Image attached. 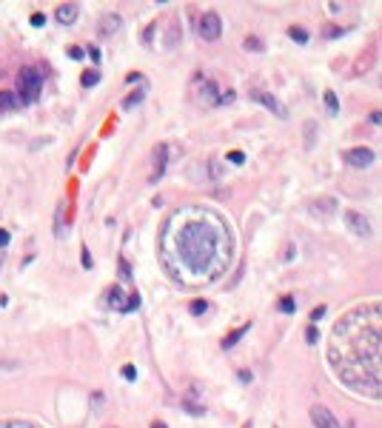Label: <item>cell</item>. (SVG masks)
I'll return each mask as SVG.
<instances>
[{"instance_id":"cell-1","label":"cell","mask_w":382,"mask_h":428,"mask_svg":"<svg viewBox=\"0 0 382 428\" xmlns=\"http://www.w3.org/2000/svg\"><path fill=\"white\" fill-rule=\"evenodd\" d=\"M325 357L345 388L382 400V303H362L342 314Z\"/></svg>"},{"instance_id":"cell-2","label":"cell","mask_w":382,"mask_h":428,"mask_svg":"<svg viewBox=\"0 0 382 428\" xmlns=\"http://www.w3.org/2000/svg\"><path fill=\"white\" fill-rule=\"evenodd\" d=\"M188 214V212H185ZM171 254L177 265L191 274V280H208L220 274L225 263L231 260V237L223 229L220 220H211L205 214H188V223H183L171 237Z\"/></svg>"},{"instance_id":"cell-3","label":"cell","mask_w":382,"mask_h":428,"mask_svg":"<svg viewBox=\"0 0 382 428\" xmlns=\"http://www.w3.org/2000/svg\"><path fill=\"white\" fill-rule=\"evenodd\" d=\"M40 86H43V71L37 66H23L17 71V92L23 103H34L40 97Z\"/></svg>"},{"instance_id":"cell-4","label":"cell","mask_w":382,"mask_h":428,"mask_svg":"<svg viewBox=\"0 0 382 428\" xmlns=\"http://www.w3.org/2000/svg\"><path fill=\"white\" fill-rule=\"evenodd\" d=\"M251 100H257L260 106H266L268 112L274 117H288V112H285V106L280 103V100L274 97L271 92H266V89H251Z\"/></svg>"},{"instance_id":"cell-5","label":"cell","mask_w":382,"mask_h":428,"mask_svg":"<svg viewBox=\"0 0 382 428\" xmlns=\"http://www.w3.org/2000/svg\"><path fill=\"white\" fill-rule=\"evenodd\" d=\"M197 26H200V34H202L205 40H220V34H223V20H220V15H214V12L202 15L197 20Z\"/></svg>"},{"instance_id":"cell-6","label":"cell","mask_w":382,"mask_h":428,"mask_svg":"<svg viewBox=\"0 0 382 428\" xmlns=\"http://www.w3.org/2000/svg\"><path fill=\"white\" fill-rule=\"evenodd\" d=\"M151 160H154L151 183H160L163 171H166V163H168V143H157V146H154V151H151Z\"/></svg>"},{"instance_id":"cell-7","label":"cell","mask_w":382,"mask_h":428,"mask_svg":"<svg viewBox=\"0 0 382 428\" xmlns=\"http://www.w3.org/2000/svg\"><path fill=\"white\" fill-rule=\"evenodd\" d=\"M374 157H377V154H374L371 148H365V146L345 151V163L354 166V168H365V166H371V163H374Z\"/></svg>"},{"instance_id":"cell-8","label":"cell","mask_w":382,"mask_h":428,"mask_svg":"<svg viewBox=\"0 0 382 428\" xmlns=\"http://www.w3.org/2000/svg\"><path fill=\"white\" fill-rule=\"evenodd\" d=\"M345 226H348L357 237H371V223H368V217L365 214H360V212H348L345 214Z\"/></svg>"},{"instance_id":"cell-9","label":"cell","mask_w":382,"mask_h":428,"mask_svg":"<svg viewBox=\"0 0 382 428\" xmlns=\"http://www.w3.org/2000/svg\"><path fill=\"white\" fill-rule=\"evenodd\" d=\"M311 423H314L316 428H339L337 417H334L325 405H311Z\"/></svg>"},{"instance_id":"cell-10","label":"cell","mask_w":382,"mask_h":428,"mask_svg":"<svg viewBox=\"0 0 382 428\" xmlns=\"http://www.w3.org/2000/svg\"><path fill=\"white\" fill-rule=\"evenodd\" d=\"M77 15H80V6H77V3H60L57 12H54V20L63 23V26H71V23L77 20Z\"/></svg>"},{"instance_id":"cell-11","label":"cell","mask_w":382,"mask_h":428,"mask_svg":"<svg viewBox=\"0 0 382 428\" xmlns=\"http://www.w3.org/2000/svg\"><path fill=\"white\" fill-rule=\"evenodd\" d=\"M120 26H123V17L120 15H106V17H100L97 32H100V37H112Z\"/></svg>"},{"instance_id":"cell-12","label":"cell","mask_w":382,"mask_h":428,"mask_svg":"<svg viewBox=\"0 0 382 428\" xmlns=\"http://www.w3.org/2000/svg\"><path fill=\"white\" fill-rule=\"evenodd\" d=\"M143 100H146V86H143V89H134L129 97H123V112H132L134 106L143 103Z\"/></svg>"},{"instance_id":"cell-13","label":"cell","mask_w":382,"mask_h":428,"mask_svg":"<svg viewBox=\"0 0 382 428\" xmlns=\"http://www.w3.org/2000/svg\"><path fill=\"white\" fill-rule=\"evenodd\" d=\"M319 203H322V206H316V203H314V206H311V212H316V214H328V217H331V214L337 212V200H334V197L319 200Z\"/></svg>"},{"instance_id":"cell-14","label":"cell","mask_w":382,"mask_h":428,"mask_svg":"<svg viewBox=\"0 0 382 428\" xmlns=\"http://www.w3.org/2000/svg\"><path fill=\"white\" fill-rule=\"evenodd\" d=\"M0 109H3V112H12V109H17L15 92H0Z\"/></svg>"},{"instance_id":"cell-15","label":"cell","mask_w":382,"mask_h":428,"mask_svg":"<svg viewBox=\"0 0 382 428\" xmlns=\"http://www.w3.org/2000/svg\"><path fill=\"white\" fill-rule=\"evenodd\" d=\"M342 34H345V29H342V26H334V23L322 26V37H325V40H337V37H342Z\"/></svg>"},{"instance_id":"cell-16","label":"cell","mask_w":382,"mask_h":428,"mask_svg":"<svg viewBox=\"0 0 382 428\" xmlns=\"http://www.w3.org/2000/svg\"><path fill=\"white\" fill-rule=\"evenodd\" d=\"M177 43H180V26L171 20V29H168V34H166V46H168V49H174Z\"/></svg>"},{"instance_id":"cell-17","label":"cell","mask_w":382,"mask_h":428,"mask_svg":"<svg viewBox=\"0 0 382 428\" xmlns=\"http://www.w3.org/2000/svg\"><path fill=\"white\" fill-rule=\"evenodd\" d=\"M246 331H248V326H243V329L231 331V334H228V337H225V340H223V348H231V346H237V343H240V337H243V334H246Z\"/></svg>"},{"instance_id":"cell-18","label":"cell","mask_w":382,"mask_h":428,"mask_svg":"<svg viewBox=\"0 0 382 428\" xmlns=\"http://www.w3.org/2000/svg\"><path fill=\"white\" fill-rule=\"evenodd\" d=\"M123 297H126V294H123L120 288H112V291H109V306L120 311V309H123Z\"/></svg>"},{"instance_id":"cell-19","label":"cell","mask_w":382,"mask_h":428,"mask_svg":"<svg viewBox=\"0 0 382 428\" xmlns=\"http://www.w3.org/2000/svg\"><path fill=\"white\" fill-rule=\"evenodd\" d=\"M325 106H328V115H339V100L334 92H325Z\"/></svg>"},{"instance_id":"cell-20","label":"cell","mask_w":382,"mask_h":428,"mask_svg":"<svg viewBox=\"0 0 382 428\" xmlns=\"http://www.w3.org/2000/svg\"><path fill=\"white\" fill-rule=\"evenodd\" d=\"M288 34H291V37H294L297 43H302V46L308 43V32H305L302 26H291V29H288Z\"/></svg>"},{"instance_id":"cell-21","label":"cell","mask_w":382,"mask_h":428,"mask_svg":"<svg viewBox=\"0 0 382 428\" xmlns=\"http://www.w3.org/2000/svg\"><path fill=\"white\" fill-rule=\"evenodd\" d=\"M305 129H308V137H305V146H308V148H311V146H314V137H316V123H314V120H308V126H305Z\"/></svg>"},{"instance_id":"cell-22","label":"cell","mask_w":382,"mask_h":428,"mask_svg":"<svg viewBox=\"0 0 382 428\" xmlns=\"http://www.w3.org/2000/svg\"><path fill=\"white\" fill-rule=\"evenodd\" d=\"M94 83H100V71L91 69V71H86V74H83V86H94Z\"/></svg>"},{"instance_id":"cell-23","label":"cell","mask_w":382,"mask_h":428,"mask_svg":"<svg viewBox=\"0 0 382 428\" xmlns=\"http://www.w3.org/2000/svg\"><path fill=\"white\" fill-rule=\"evenodd\" d=\"M246 49H248V51H260V49H263V40H257V37H246Z\"/></svg>"},{"instance_id":"cell-24","label":"cell","mask_w":382,"mask_h":428,"mask_svg":"<svg viewBox=\"0 0 382 428\" xmlns=\"http://www.w3.org/2000/svg\"><path fill=\"white\" fill-rule=\"evenodd\" d=\"M205 309H208V303H205V300H194V303H191V314H202Z\"/></svg>"},{"instance_id":"cell-25","label":"cell","mask_w":382,"mask_h":428,"mask_svg":"<svg viewBox=\"0 0 382 428\" xmlns=\"http://www.w3.org/2000/svg\"><path fill=\"white\" fill-rule=\"evenodd\" d=\"M228 160L237 163V166H243V163H246V154H243V151H228Z\"/></svg>"},{"instance_id":"cell-26","label":"cell","mask_w":382,"mask_h":428,"mask_svg":"<svg viewBox=\"0 0 382 428\" xmlns=\"http://www.w3.org/2000/svg\"><path fill=\"white\" fill-rule=\"evenodd\" d=\"M280 309H283L285 314H291L294 311V300H291V297H283V300H280Z\"/></svg>"},{"instance_id":"cell-27","label":"cell","mask_w":382,"mask_h":428,"mask_svg":"<svg viewBox=\"0 0 382 428\" xmlns=\"http://www.w3.org/2000/svg\"><path fill=\"white\" fill-rule=\"evenodd\" d=\"M322 317H325V306H316L314 311H311V323H319Z\"/></svg>"},{"instance_id":"cell-28","label":"cell","mask_w":382,"mask_h":428,"mask_svg":"<svg viewBox=\"0 0 382 428\" xmlns=\"http://www.w3.org/2000/svg\"><path fill=\"white\" fill-rule=\"evenodd\" d=\"M120 277L123 280H132V271H129V263L126 260H120Z\"/></svg>"},{"instance_id":"cell-29","label":"cell","mask_w":382,"mask_h":428,"mask_svg":"<svg viewBox=\"0 0 382 428\" xmlns=\"http://www.w3.org/2000/svg\"><path fill=\"white\" fill-rule=\"evenodd\" d=\"M305 340H308V343H316V340H319V331H316L314 326H311V329L305 331Z\"/></svg>"},{"instance_id":"cell-30","label":"cell","mask_w":382,"mask_h":428,"mask_svg":"<svg viewBox=\"0 0 382 428\" xmlns=\"http://www.w3.org/2000/svg\"><path fill=\"white\" fill-rule=\"evenodd\" d=\"M123 377H126V380H134V377H137V371H134V365H126V368H123Z\"/></svg>"},{"instance_id":"cell-31","label":"cell","mask_w":382,"mask_h":428,"mask_svg":"<svg viewBox=\"0 0 382 428\" xmlns=\"http://www.w3.org/2000/svg\"><path fill=\"white\" fill-rule=\"evenodd\" d=\"M208 168H211V174H214V177H220V174H223V166L214 163V160H211V166H208Z\"/></svg>"},{"instance_id":"cell-32","label":"cell","mask_w":382,"mask_h":428,"mask_svg":"<svg viewBox=\"0 0 382 428\" xmlns=\"http://www.w3.org/2000/svg\"><path fill=\"white\" fill-rule=\"evenodd\" d=\"M46 23V17L43 15H32V26H43Z\"/></svg>"},{"instance_id":"cell-33","label":"cell","mask_w":382,"mask_h":428,"mask_svg":"<svg viewBox=\"0 0 382 428\" xmlns=\"http://www.w3.org/2000/svg\"><path fill=\"white\" fill-rule=\"evenodd\" d=\"M185 411H188V414H202V408H200V405H191V403H185Z\"/></svg>"},{"instance_id":"cell-34","label":"cell","mask_w":382,"mask_h":428,"mask_svg":"<svg viewBox=\"0 0 382 428\" xmlns=\"http://www.w3.org/2000/svg\"><path fill=\"white\" fill-rule=\"evenodd\" d=\"M68 57H74V60H80V57H83V49H68Z\"/></svg>"},{"instance_id":"cell-35","label":"cell","mask_w":382,"mask_h":428,"mask_svg":"<svg viewBox=\"0 0 382 428\" xmlns=\"http://www.w3.org/2000/svg\"><path fill=\"white\" fill-rule=\"evenodd\" d=\"M6 243H9V231H3V229H0V248L6 246Z\"/></svg>"},{"instance_id":"cell-36","label":"cell","mask_w":382,"mask_h":428,"mask_svg":"<svg viewBox=\"0 0 382 428\" xmlns=\"http://www.w3.org/2000/svg\"><path fill=\"white\" fill-rule=\"evenodd\" d=\"M89 54H91V60H94V63H100V49H89Z\"/></svg>"},{"instance_id":"cell-37","label":"cell","mask_w":382,"mask_h":428,"mask_svg":"<svg viewBox=\"0 0 382 428\" xmlns=\"http://www.w3.org/2000/svg\"><path fill=\"white\" fill-rule=\"evenodd\" d=\"M83 265H86V268H91V257H89V251H86V248H83Z\"/></svg>"},{"instance_id":"cell-38","label":"cell","mask_w":382,"mask_h":428,"mask_svg":"<svg viewBox=\"0 0 382 428\" xmlns=\"http://www.w3.org/2000/svg\"><path fill=\"white\" fill-rule=\"evenodd\" d=\"M371 123H382V112H374L371 115Z\"/></svg>"},{"instance_id":"cell-39","label":"cell","mask_w":382,"mask_h":428,"mask_svg":"<svg viewBox=\"0 0 382 428\" xmlns=\"http://www.w3.org/2000/svg\"><path fill=\"white\" fill-rule=\"evenodd\" d=\"M151 428H166V423H151Z\"/></svg>"},{"instance_id":"cell-40","label":"cell","mask_w":382,"mask_h":428,"mask_svg":"<svg viewBox=\"0 0 382 428\" xmlns=\"http://www.w3.org/2000/svg\"><path fill=\"white\" fill-rule=\"evenodd\" d=\"M243 428H251V423H246V426H243Z\"/></svg>"}]
</instances>
